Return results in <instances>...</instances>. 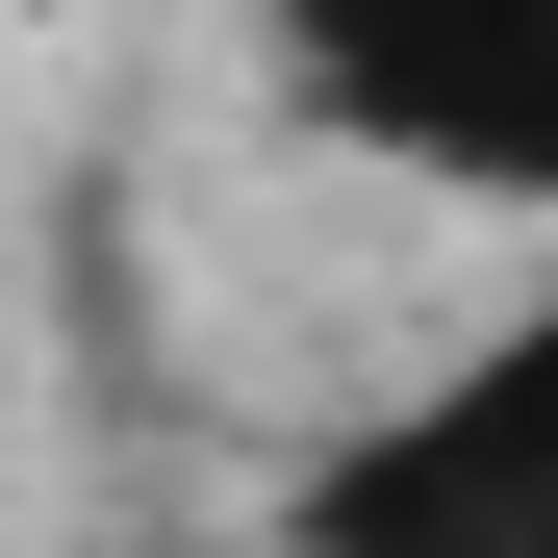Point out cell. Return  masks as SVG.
Wrapping results in <instances>:
<instances>
[{
  "label": "cell",
  "mask_w": 558,
  "mask_h": 558,
  "mask_svg": "<svg viewBox=\"0 0 558 558\" xmlns=\"http://www.w3.org/2000/svg\"><path fill=\"white\" fill-rule=\"evenodd\" d=\"M254 26L355 153L457 178V204H558V0H254Z\"/></svg>",
  "instance_id": "6da1fadb"
},
{
  "label": "cell",
  "mask_w": 558,
  "mask_h": 558,
  "mask_svg": "<svg viewBox=\"0 0 558 558\" xmlns=\"http://www.w3.org/2000/svg\"><path fill=\"white\" fill-rule=\"evenodd\" d=\"M279 533L305 558H558V305H508L457 381H407Z\"/></svg>",
  "instance_id": "7a4b0ae2"
}]
</instances>
